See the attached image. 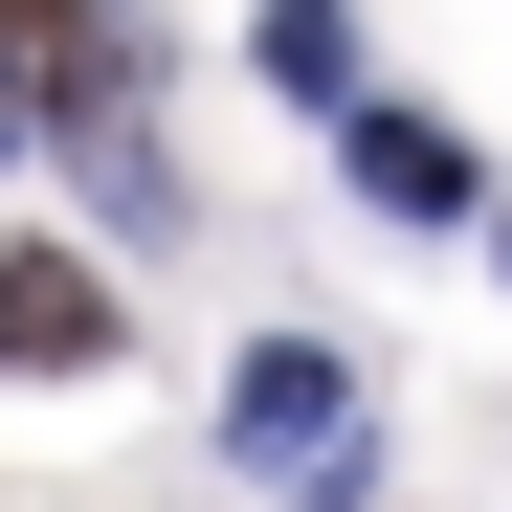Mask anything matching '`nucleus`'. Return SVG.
<instances>
[{
	"mask_svg": "<svg viewBox=\"0 0 512 512\" xmlns=\"http://www.w3.org/2000/svg\"><path fill=\"white\" fill-rule=\"evenodd\" d=\"M223 446L268 468L290 512H357V490H379V401H357V357H334V334H245V379H223Z\"/></svg>",
	"mask_w": 512,
	"mask_h": 512,
	"instance_id": "f257e3e1",
	"label": "nucleus"
},
{
	"mask_svg": "<svg viewBox=\"0 0 512 512\" xmlns=\"http://www.w3.org/2000/svg\"><path fill=\"white\" fill-rule=\"evenodd\" d=\"M0 379H112V268L90 245H0Z\"/></svg>",
	"mask_w": 512,
	"mask_h": 512,
	"instance_id": "f03ea898",
	"label": "nucleus"
},
{
	"mask_svg": "<svg viewBox=\"0 0 512 512\" xmlns=\"http://www.w3.org/2000/svg\"><path fill=\"white\" fill-rule=\"evenodd\" d=\"M357 201H379V223H468V201H490V156H468L446 112H357Z\"/></svg>",
	"mask_w": 512,
	"mask_h": 512,
	"instance_id": "7ed1b4c3",
	"label": "nucleus"
},
{
	"mask_svg": "<svg viewBox=\"0 0 512 512\" xmlns=\"http://www.w3.org/2000/svg\"><path fill=\"white\" fill-rule=\"evenodd\" d=\"M0 156H23V67H0Z\"/></svg>",
	"mask_w": 512,
	"mask_h": 512,
	"instance_id": "20e7f679",
	"label": "nucleus"
},
{
	"mask_svg": "<svg viewBox=\"0 0 512 512\" xmlns=\"http://www.w3.org/2000/svg\"><path fill=\"white\" fill-rule=\"evenodd\" d=\"M490 268H512V201H490Z\"/></svg>",
	"mask_w": 512,
	"mask_h": 512,
	"instance_id": "39448f33",
	"label": "nucleus"
}]
</instances>
